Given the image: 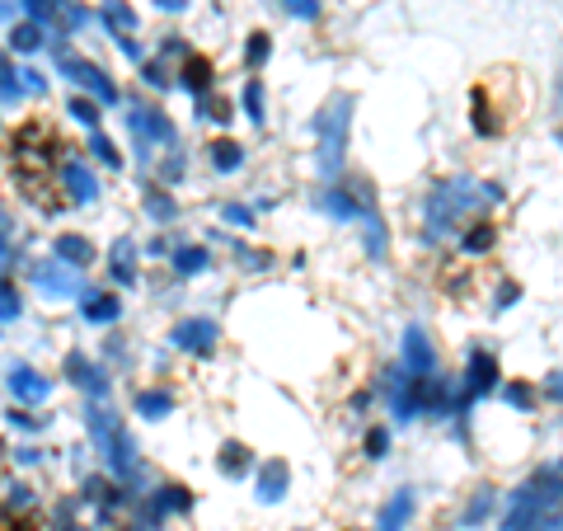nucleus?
Instances as JSON below:
<instances>
[{
  "label": "nucleus",
  "mask_w": 563,
  "mask_h": 531,
  "mask_svg": "<svg viewBox=\"0 0 563 531\" xmlns=\"http://www.w3.org/2000/svg\"><path fill=\"white\" fill-rule=\"evenodd\" d=\"M474 207H479V188H474L470 179H451V184H442L437 193H432V203H427V235H432V240L446 235L451 226H460V221L470 217Z\"/></svg>",
  "instance_id": "f257e3e1"
},
{
  "label": "nucleus",
  "mask_w": 563,
  "mask_h": 531,
  "mask_svg": "<svg viewBox=\"0 0 563 531\" xmlns=\"http://www.w3.org/2000/svg\"><path fill=\"white\" fill-rule=\"evenodd\" d=\"M348 113H352V99L348 94H338L334 109L320 118V170L324 174H338L343 165V146H348Z\"/></svg>",
  "instance_id": "f03ea898"
},
{
  "label": "nucleus",
  "mask_w": 563,
  "mask_h": 531,
  "mask_svg": "<svg viewBox=\"0 0 563 531\" xmlns=\"http://www.w3.org/2000/svg\"><path fill=\"white\" fill-rule=\"evenodd\" d=\"M404 362H409L413 372H423V376L437 367V358H432V344H427V334H423L418 325L404 334Z\"/></svg>",
  "instance_id": "7ed1b4c3"
},
{
  "label": "nucleus",
  "mask_w": 563,
  "mask_h": 531,
  "mask_svg": "<svg viewBox=\"0 0 563 531\" xmlns=\"http://www.w3.org/2000/svg\"><path fill=\"white\" fill-rule=\"evenodd\" d=\"M212 339H216V325L212 320H188V325H179L174 329V344H183V348H212Z\"/></svg>",
  "instance_id": "20e7f679"
},
{
  "label": "nucleus",
  "mask_w": 563,
  "mask_h": 531,
  "mask_svg": "<svg viewBox=\"0 0 563 531\" xmlns=\"http://www.w3.org/2000/svg\"><path fill=\"white\" fill-rule=\"evenodd\" d=\"M132 127L137 137H169V123L155 109H132Z\"/></svg>",
  "instance_id": "39448f33"
},
{
  "label": "nucleus",
  "mask_w": 563,
  "mask_h": 531,
  "mask_svg": "<svg viewBox=\"0 0 563 531\" xmlns=\"http://www.w3.org/2000/svg\"><path fill=\"white\" fill-rule=\"evenodd\" d=\"M15 391L24 395V400H43L47 395V381L38 372H29V367H24V372H15Z\"/></svg>",
  "instance_id": "423d86ee"
},
{
  "label": "nucleus",
  "mask_w": 563,
  "mask_h": 531,
  "mask_svg": "<svg viewBox=\"0 0 563 531\" xmlns=\"http://www.w3.org/2000/svg\"><path fill=\"white\" fill-rule=\"evenodd\" d=\"M287 489V470H282V461H273V466L263 470V480H259V494L263 499H277Z\"/></svg>",
  "instance_id": "0eeeda50"
},
{
  "label": "nucleus",
  "mask_w": 563,
  "mask_h": 531,
  "mask_svg": "<svg viewBox=\"0 0 563 531\" xmlns=\"http://www.w3.org/2000/svg\"><path fill=\"white\" fill-rule=\"evenodd\" d=\"M413 513V499L409 494H399L395 503H390V508H385V517H381V531H399L404 527V517Z\"/></svg>",
  "instance_id": "6e6552de"
},
{
  "label": "nucleus",
  "mask_w": 563,
  "mask_h": 531,
  "mask_svg": "<svg viewBox=\"0 0 563 531\" xmlns=\"http://www.w3.org/2000/svg\"><path fill=\"white\" fill-rule=\"evenodd\" d=\"M108 24H113V29H122V38H132V29H137V19L127 15V5H122V0H108Z\"/></svg>",
  "instance_id": "1a4fd4ad"
},
{
  "label": "nucleus",
  "mask_w": 563,
  "mask_h": 531,
  "mask_svg": "<svg viewBox=\"0 0 563 531\" xmlns=\"http://www.w3.org/2000/svg\"><path fill=\"white\" fill-rule=\"evenodd\" d=\"M493 376H498L493 358H488V353H474V391H488V386H493Z\"/></svg>",
  "instance_id": "9d476101"
},
{
  "label": "nucleus",
  "mask_w": 563,
  "mask_h": 531,
  "mask_svg": "<svg viewBox=\"0 0 563 531\" xmlns=\"http://www.w3.org/2000/svg\"><path fill=\"white\" fill-rule=\"evenodd\" d=\"M66 184L76 188V198H94V193H99V188H94V179L80 170V165H71V170H66Z\"/></svg>",
  "instance_id": "9b49d317"
},
{
  "label": "nucleus",
  "mask_w": 563,
  "mask_h": 531,
  "mask_svg": "<svg viewBox=\"0 0 563 531\" xmlns=\"http://www.w3.org/2000/svg\"><path fill=\"white\" fill-rule=\"evenodd\" d=\"M324 207H329L334 217H357V212H362L357 198H338V193H324Z\"/></svg>",
  "instance_id": "f8f14e48"
},
{
  "label": "nucleus",
  "mask_w": 563,
  "mask_h": 531,
  "mask_svg": "<svg viewBox=\"0 0 563 531\" xmlns=\"http://www.w3.org/2000/svg\"><path fill=\"white\" fill-rule=\"evenodd\" d=\"M212 156H216V165H221V170H235V165H240V146H230V141H216Z\"/></svg>",
  "instance_id": "ddd939ff"
},
{
  "label": "nucleus",
  "mask_w": 563,
  "mask_h": 531,
  "mask_svg": "<svg viewBox=\"0 0 563 531\" xmlns=\"http://www.w3.org/2000/svg\"><path fill=\"white\" fill-rule=\"evenodd\" d=\"M207 268V250H179V273H202Z\"/></svg>",
  "instance_id": "4468645a"
},
{
  "label": "nucleus",
  "mask_w": 563,
  "mask_h": 531,
  "mask_svg": "<svg viewBox=\"0 0 563 531\" xmlns=\"http://www.w3.org/2000/svg\"><path fill=\"white\" fill-rule=\"evenodd\" d=\"M85 315H90V320H113V315H118V301L99 297V301H90V306H85Z\"/></svg>",
  "instance_id": "2eb2a0df"
},
{
  "label": "nucleus",
  "mask_w": 563,
  "mask_h": 531,
  "mask_svg": "<svg viewBox=\"0 0 563 531\" xmlns=\"http://www.w3.org/2000/svg\"><path fill=\"white\" fill-rule=\"evenodd\" d=\"M183 76H188V85H207V80H212V66L202 62V57H193V62H188V71H183Z\"/></svg>",
  "instance_id": "dca6fc26"
},
{
  "label": "nucleus",
  "mask_w": 563,
  "mask_h": 531,
  "mask_svg": "<svg viewBox=\"0 0 563 531\" xmlns=\"http://www.w3.org/2000/svg\"><path fill=\"white\" fill-rule=\"evenodd\" d=\"M282 5H287L296 19H315V15H320V5H315V0H282Z\"/></svg>",
  "instance_id": "f3484780"
},
{
  "label": "nucleus",
  "mask_w": 563,
  "mask_h": 531,
  "mask_svg": "<svg viewBox=\"0 0 563 531\" xmlns=\"http://www.w3.org/2000/svg\"><path fill=\"white\" fill-rule=\"evenodd\" d=\"M244 99H249V113H254V123H263V94H259V85H249V90H244Z\"/></svg>",
  "instance_id": "a211bd4d"
},
{
  "label": "nucleus",
  "mask_w": 563,
  "mask_h": 531,
  "mask_svg": "<svg viewBox=\"0 0 563 531\" xmlns=\"http://www.w3.org/2000/svg\"><path fill=\"white\" fill-rule=\"evenodd\" d=\"M61 254H71V259H90V245H85V240H61Z\"/></svg>",
  "instance_id": "6ab92c4d"
},
{
  "label": "nucleus",
  "mask_w": 563,
  "mask_h": 531,
  "mask_svg": "<svg viewBox=\"0 0 563 531\" xmlns=\"http://www.w3.org/2000/svg\"><path fill=\"white\" fill-rule=\"evenodd\" d=\"M15 311H19V297L5 287V282H0V315H15Z\"/></svg>",
  "instance_id": "aec40b11"
},
{
  "label": "nucleus",
  "mask_w": 563,
  "mask_h": 531,
  "mask_svg": "<svg viewBox=\"0 0 563 531\" xmlns=\"http://www.w3.org/2000/svg\"><path fill=\"white\" fill-rule=\"evenodd\" d=\"M15 47H19V52L38 47V29H15Z\"/></svg>",
  "instance_id": "412c9836"
},
{
  "label": "nucleus",
  "mask_w": 563,
  "mask_h": 531,
  "mask_svg": "<svg viewBox=\"0 0 563 531\" xmlns=\"http://www.w3.org/2000/svg\"><path fill=\"white\" fill-rule=\"evenodd\" d=\"M507 400H512L517 409H526L531 405V391H526V386H507Z\"/></svg>",
  "instance_id": "4be33fe9"
},
{
  "label": "nucleus",
  "mask_w": 563,
  "mask_h": 531,
  "mask_svg": "<svg viewBox=\"0 0 563 531\" xmlns=\"http://www.w3.org/2000/svg\"><path fill=\"white\" fill-rule=\"evenodd\" d=\"M141 409H146V414H160V409H169V400L165 395H141Z\"/></svg>",
  "instance_id": "5701e85b"
},
{
  "label": "nucleus",
  "mask_w": 563,
  "mask_h": 531,
  "mask_svg": "<svg viewBox=\"0 0 563 531\" xmlns=\"http://www.w3.org/2000/svg\"><path fill=\"white\" fill-rule=\"evenodd\" d=\"M385 442H390V438H385V428H376V433L366 438V452H371V456H381V452H385Z\"/></svg>",
  "instance_id": "b1692460"
},
{
  "label": "nucleus",
  "mask_w": 563,
  "mask_h": 531,
  "mask_svg": "<svg viewBox=\"0 0 563 531\" xmlns=\"http://www.w3.org/2000/svg\"><path fill=\"white\" fill-rule=\"evenodd\" d=\"M71 113H76V118H85V123H94V118H99V109H94V104H85V99H76V104H71Z\"/></svg>",
  "instance_id": "393cba45"
},
{
  "label": "nucleus",
  "mask_w": 563,
  "mask_h": 531,
  "mask_svg": "<svg viewBox=\"0 0 563 531\" xmlns=\"http://www.w3.org/2000/svg\"><path fill=\"white\" fill-rule=\"evenodd\" d=\"M263 57H268V38H263V33H259V38H254V47H249V62L259 66Z\"/></svg>",
  "instance_id": "a878e982"
},
{
  "label": "nucleus",
  "mask_w": 563,
  "mask_h": 531,
  "mask_svg": "<svg viewBox=\"0 0 563 531\" xmlns=\"http://www.w3.org/2000/svg\"><path fill=\"white\" fill-rule=\"evenodd\" d=\"M549 395H559V400H563V372H559V376H549Z\"/></svg>",
  "instance_id": "bb28decb"
}]
</instances>
